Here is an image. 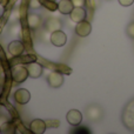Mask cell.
<instances>
[{
	"label": "cell",
	"instance_id": "cell-9",
	"mask_svg": "<svg viewBox=\"0 0 134 134\" xmlns=\"http://www.w3.org/2000/svg\"><path fill=\"white\" fill-rule=\"evenodd\" d=\"M86 114H87V116L91 120L97 121L102 118L104 112H102V109L100 108L98 105H91V106H88L87 109H86Z\"/></svg>",
	"mask_w": 134,
	"mask_h": 134
},
{
	"label": "cell",
	"instance_id": "cell-12",
	"mask_svg": "<svg viewBox=\"0 0 134 134\" xmlns=\"http://www.w3.org/2000/svg\"><path fill=\"white\" fill-rule=\"evenodd\" d=\"M45 27L48 32H54V31H58V30H61L63 27V24L61 21L59 20L58 18H48L45 23Z\"/></svg>",
	"mask_w": 134,
	"mask_h": 134
},
{
	"label": "cell",
	"instance_id": "cell-13",
	"mask_svg": "<svg viewBox=\"0 0 134 134\" xmlns=\"http://www.w3.org/2000/svg\"><path fill=\"white\" fill-rule=\"evenodd\" d=\"M27 25L32 30H37L41 26V18L37 13H31L27 15Z\"/></svg>",
	"mask_w": 134,
	"mask_h": 134
},
{
	"label": "cell",
	"instance_id": "cell-3",
	"mask_svg": "<svg viewBox=\"0 0 134 134\" xmlns=\"http://www.w3.org/2000/svg\"><path fill=\"white\" fill-rule=\"evenodd\" d=\"M91 32H92V25H91L86 19L82 21L76 23V25H75L76 35H79V37H81V38H86L91 34Z\"/></svg>",
	"mask_w": 134,
	"mask_h": 134
},
{
	"label": "cell",
	"instance_id": "cell-6",
	"mask_svg": "<svg viewBox=\"0 0 134 134\" xmlns=\"http://www.w3.org/2000/svg\"><path fill=\"white\" fill-rule=\"evenodd\" d=\"M66 120L69 125L72 126H79L82 121V114L78 109H69L66 114Z\"/></svg>",
	"mask_w": 134,
	"mask_h": 134
},
{
	"label": "cell",
	"instance_id": "cell-15",
	"mask_svg": "<svg viewBox=\"0 0 134 134\" xmlns=\"http://www.w3.org/2000/svg\"><path fill=\"white\" fill-rule=\"evenodd\" d=\"M0 132L1 133H14L15 132V126L12 122L4 121V122L0 125Z\"/></svg>",
	"mask_w": 134,
	"mask_h": 134
},
{
	"label": "cell",
	"instance_id": "cell-14",
	"mask_svg": "<svg viewBox=\"0 0 134 134\" xmlns=\"http://www.w3.org/2000/svg\"><path fill=\"white\" fill-rule=\"evenodd\" d=\"M57 8L61 14H69L72 12V9L74 8V6L72 4V0H60L58 2Z\"/></svg>",
	"mask_w": 134,
	"mask_h": 134
},
{
	"label": "cell",
	"instance_id": "cell-5",
	"mask_svg": "<svg viewBox=\"0 0 134 134\" xmlns=\"http://www.w3.org/2000/svg\"><path fill=\"white\" fill-rule=\"evenodd\" d=\"M47 82L52 88H58L64 83V75L60 72L53 71L48 74L47 76Z\"/></svg>",
	"mask_w": 134,
	"mask_h": 134
},
{
	"label": "cell",
	"instance_id": "cell-2",
	"mask_svg": "<svg viewBox=\"0 0 134 134\" xmlns=\"http://www.w3.org/2000/svg\"><path fill=\"white\" fill-rule=\"evenodd\" d=\"M49 40H51V44L55 47H63L65 46V44L67 42V35L65 34V32H63L61 30L54 31V32L51 33V37H49Z\"/></svg>",
	"mask_w": 134,
	"mask_h": 134
},
{
	"label": "cell",
	"instance_id": "cell-20",
	"mask_svg": "<svg viewBox=\"0 0 134 134\" xmlns=\"http://www.w3.org/2000/svg\"><path fill=\"white\" fill-rule=\"evenodd\" d=\"M48 1H55V0H48Z\"/></svg>",
	"mask_w": 134,
	"mask_h": 134
},
{
	"label": "cell",
	"instance_id": "cell-19",
	"mask_svg": "<svg viewBox=\"0 0 134 134\" xmlns=\"http://www.w3.org/2000/svg\"><path fill=\"white\" fill-rule=\"evenodd\" d=\"M30 7L31 8H38V7H40L39 0H31L30 1Z\"/></svg>",
	"mask_w": 134,
	"mask_h": 134
},
{
	"label": "cell",
	"instance_id": "cell-1",
	"mask_svg": "<svg viewBox=\"0 0 134 134\" xmlns=\"http://www.w3.org/2000/svg\"><path fill=\"white\" fill-rule=\"evenodd\" d=\"M12 72V78L13 80L15 81L16 83H21L28 78V71H27V67L25 66H20V65H16L14 67H12L11 69Z\"/></svg>",
	"mask_w": 134,
	"mask_h": 134
},
{
	"label": "cell",
	"instance_id": "cell-17",
	"mask_svg": "<svg viewBox=\"0 0 134 134\" xmlns=\"http://www.w3.org/2000/svg\"><path fill=\"white\" fill-rule=\"evenodd\" d=\"M86 0H72V4L74 7H83Z\"/></svg>",
	"mask_w": 134,
	"mask_h": 134
},
{
	"label": "cell",
	"instance_id": "cell-7",
	"mask_svg": "<svg viewBox=\"0 0 134 134\" xmlns=\"http://www.w3.org/2000/svg\"><path fill=\"white\" fill-rule=\"evenodd\" d=\"M7 49H8V53L11 54V57H20L25 51V46L20 40H14L8 44Z\"/></svg>",
	"mask_w": 134,
	"mask_h": 134
},
{
	"label": "cell",
	"instance_id": "cell-4",
	"mask_svg": "<svg viewBox=\"0 0 134 134\" xmlns=\"http://www.w3.org/2000/svg\"><path fill=\"white\" fill-rule=\"evenodd\" d=\"M13 98L16 104L26 105L27 102H30V100H31V93H30V91H27L26 88H18V90L14 92Z\"/></svg>",
	"mask_w": 134,
	"mask_h": 134
},
{
	"label": "cell",
	"instance_id": "cell-11",
	"mask_svg": "<svg viewBox=\"0 0 134 134\" xmlns=\"http://www.w3.org/2000/svg\"><path fill=\"white\" fill-rule=\"evenodd\" d=\"M27 71H28V76H31L33 79H37L39 76H41L42 66L38 63H32L27 66Z\"/></svg>",
	"mask_w": 134,
	"mask_h": 134
},
{
	"label": "cell",
	"instance_id": "cell-8",
	"mask_svg": "<svg viewBox=\"0 0 134 134\" xmlns=\"http://www.w3.org/2000/svg\"><path fill=\"white\" fill-rule=\"evenodd\" d=\"M47 128V125L42 119H34L30 124V131L34 134H42L45 133Z\"/></svg>",
	"mask_w": 134,
	"mask_h": 134
},
{
	"label": "cell",
	"instance_id": "cell-18",
	"mask_svg": "<svg viewBox=\"0 0 134 134\" xmlns=\"http://www.w3.org/2000/svg\"><path fill=\"white\" fill-rule=\"evenodd\" d=\"M119 1V4L121 5V6H124V7H128V6H131V5L134 2V0H118Z\"/></svg>",
	"mask_w": 134,
	"mask_h": 134
},
{
	"label": "cell",
	"instance_id": "cell-16",
	"mask_svg": "<svg viewBox=\"0 0 134 134\" xmlns=\"http://www.w3.org/2000/svg\"><path fill=\"white\" fill-rule=\"evenodd\" d=\"M126 32H127L128 37L132 38V39H134V23H131L130 25L127 26V30H126Z\"/></svg>",
	"mask_w": 134,
	"mask_h": 134
},
{
	"label": "cell",
	"instance_id": "cell-10",
	"mask_svg": "<svg viewBox=\"0 0 134 134\" xmlns=\"http://www.w3.org/2000/svg\"><path fill=\"white\" fill-rule=\"evenodd\" d=\"M69 16H71V20L75 24L79 21H82L86 19V9L83 7H74L69 13Z\"/></svg>",
	"mask_w": 134,
	"mask_h": 134
}]
</instances>
